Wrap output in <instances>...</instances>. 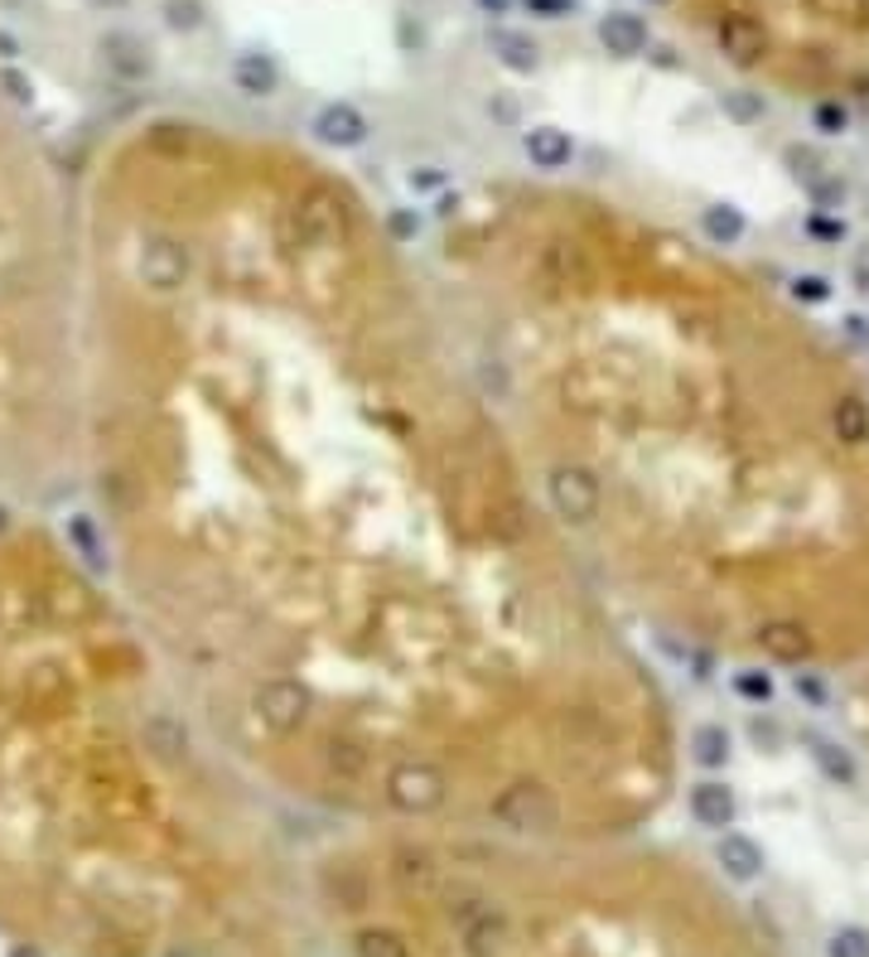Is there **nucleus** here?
<instances>
[{
	"mask_svg": "<svg viewBox=\"0 0 869 957\" xmlns=\"http://www.w3.org/2000/svg\"><path fill=\"white\" fill-rule=\"evenodd\" d=\"M425 271L609 610L778 668L869 624V397L754 286L566 179L455 199Z\"/></svg>",
	"mask_w": 869,
	"mask_h": 957,
	"instance_id": "nucleus-2",
	"label": "nucleus"
},
{
	"mask_svg": "<svg viewBox=\"0 0 869 957\" xmlns=\"http://www.w3.org/2000/svg\"><path fill=\"white\" fill-rule=\"evenodd\" d=\"M720 861H725V870H729L734 880H749V876H754V866H758V861H754V852H749L744 842H729L725 852H720Z\"/></svg>",
	"mask_w": 869,
	"mask_h": 957,
	"instance_id": "nucleus-7",
	"label": "nucleus"
},
{
	"mask_svg": "<svg viewBox=\"0 0 869 957\" xmlns=\"http://www.w3.org/2000/svg\"><path fill=\"white\" fill-rule=\"evenodd\" d=\"M73 465L107 576L266 798L415 837H619L653 677L546 523L439 296L320 155L199 116L73 209Z\"/></svg>",
	"mask_w": 869,
	"mask_h": 957,
	"instance_id": "nucleus-1",
	"label": "nucleus"
},
{
	"mask_svg": "<svg viewBox=\"0 0 869 957\" xmlns=\"http://www.w3.org/2000/svg\"><path fill=\"white\" fill-rule=\"evenodd\" d=\"M812 116H816V126H822V131H846L850 126V107L840 102V97H822Z\"/></svg>",
	"mask_w": 869,
	"mask_h": 957,
	"instance_id": "nucleus-6",
	"label": "nucleus"
},
{
	"mask_svg": "<svg viewBox=\"0 0 869 957\" xmlns=\"http://www.w3.org/2000/svg\"><path fill=\"white\" fill-rule=\"evenodd\" d=\"M695 813L710 817V822H720V817L729 813V803H725V798H720L715 789H701V793H695Z\"/></svg>",
	"mask_w": 869,
	"mask_h": 957,
	"instance_id": "nucleus-8",
	"label": "nucleus"
},
{
	"mask_svg": "<svg viewBox=\"0 0 869 957\" xmlns=\"http://www.w3.org/2000/svg\"><path fill=\"white\" fill-rule=\"evenodd\" d=\"M266 803L112 576L0 499V928L54 957H320Z\"/></svg>",
	"mask_w": 869,
	"mask_h": 957,
	"instance_id": "nucleus-3",
	"label": "nucleus"
},
{
	"mask_svg": "<svg viewBox=\"0 0 869 957\" xmlns=\"http://www.w3.org/2000/svg\"><path fill=\"white\" fill-rule=\"evenodd\" d=\"M310 900L338 957H754L614 837L348 832L310 866Z\"/></svg>",
	"mask_w": 869,
	"mask_h": 957,
	"instance_id": "nucleus-4",
	"label": "nucleus"
},
{
	"mask_svg": "<svg viewBox=\"0 0 869 957\" xmlns=\"http://www.w3.org/2000/svg\"><path fill=\"white\" fill-rule=\"evenodd\" d=\"M831 957H869V938L865 934H840Z\"/></svg>",
	"mask_w": 869,
	"mask_h": 957,
	"instance_id": "nucleus-9",
	"label": "nucleus"
},
{
	"mask_svg": "<svg viewBox=\"0 0 869 957\" xmlns=\"http://www.w3.org/2000/svg\"><path fill=\"white\" fill-rule=\"evenodd\" d=\"M643 40H647V30H643L638 15H609V20H604V44L619 48V54H633V48H643Z\"/></svg>",
	"mask_w": 869,
	"mask_h": 957,
	"instance_id": "nucleus-5",
	"label": "nucleus"
}]
</instances>
